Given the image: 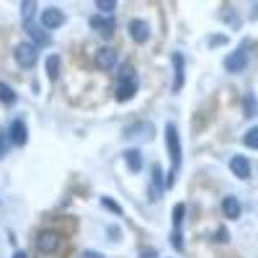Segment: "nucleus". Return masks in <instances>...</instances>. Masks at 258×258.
Wrapping results in <instances>:
<instances>
[{
  "mask_svg": "<svg viewBox=\"0 0 258 258\" xmlns=\"http://www.w3.org/2000/svg\"><path fill=\"white\" fill-rule=\"evenodd\" d=\"M164 140L170 160V169L167 176V187L168 190H170V188H173L174 183H176L177 174H178L179 169H181L182 160H183L181 136H179L177 125L172 123V121L165 124Z\"/></svg>",
  "mask_w": 258,
  "mask_h": 258,
  "instance_id": "1",
  "label": "nucleus"
},
{
  "mask_svg": "<svg viewBox=\"0 0 258 258\" xmlns=\"http://www.w3.org/2000/svg\"><path fill=\"white\" fill-rule=\"evenodd\" d=\"M63 243V238L56 230H43L36 235V249L43 254H54Z\"/></svg>",
  "mask_w": 258,
  "mask_h": 258,
  "instance_id": "2",
  "label": "nucleus"
},
{
  "mask_svg": "<svg viewBox=\"0 0 258 258\" xmlns=\"http://www.w3.org/2000/svg\"><path fill=\"white\" fill-rule=\"evenodd\" d=\"M16 63L20 66L21 69L29 70V69L34 68L38 63L39 59V52L36 47L31 43L27 41H21L20 44L16 47L15 53H13Z\"/></svg>",
  "mask_w": 258,
  "mask_h": 258,
  "instance_id": "3",
  "label": "nucleus"
},
{
  "mask_svg": "<svg viewBox=\"0 0 258 258\" xmlns=\"http://www.w3.org/2000/svg\"><path fill=\"white\" fill-rule=\"evenodd\" d=\"M249 63V54H248V48L244 43H241L235 50H232L230 54H227L223 61L226 71L230 74H239L244 70Z\"/></svg>",
  "mask_w": 258,
  "mask_h": 258,
  "instance_id": "4",
  "label": "nucleus"
},
{
  "mask_svg": "<svg viewBox=\"0 0 258 258\" xmlns=\"http://www.w3.org/2000/svg\"><path fill=\"white\" fill-rule=\"evenodd\" d=\"M172 66H173V84L172 93L178 94L183 89L186 83V58L182 52H174L172 54Z\"/></svg>",
  "mask_w": 258,
  "mask_h": 258,
  "instance_id": "5",
  "label": "nucleus"
},
{
  "mask_svg": "<svg viewBox=\"0 0 258 258\" xmlns=\"http://www.w3.org/2000/svg\"><path fill=\"white\" fill-rule=\"evenodd\" d=\"M89 26L100 34V36L105 40L112 39L116 29V22L114 17H105L101 15H93L89 18Z\"/></svg>",
  "mask_w": 258,
  "mask_h": 258,
  "instance_id": "6",
  "label": "nucleus"
},
{
  "mask_svg": "<svg viewBox=\"0 0 258 258\" xmlns=\"http://www.w3.org/2000/svg\"><path fill=\"white\" fill-rule=\"evenodd\" d=\"M125 136L129 141L147 142L151 141L155 137V126L150 121H141L129 126L125 131Z\"/></svg>",
  "mask_w": 258,
  "mask_h": 258,
  "instance_id": "7",
  "label": "nucleus"
},
{
  "mask_svg": "<svg viewBox=\"0 0 258 258\" xmlns=\"http://www.w3.org/2000/svg\"><path fill=\"white\" fill-rule=\"evenodd\" d=\"M64 21H66V16H64L63 11L59 9L58 7H47V8L41 12L40 22L45 29H59V27L64 24Z\"/></svg>",
  "mask_w": 258,
  "mask_h": 258,
  "instance_id": "8",
  "label": "nucleus"
},
{
  "mask_svg": "<svg viewBox=\"0 0 258 258\" xmlns=\"http://www.w3.org/2000/svg\"><path fill=\"white\" fill-rule=\"evenodd\" d=\"M117 62V53L112 47H101L94 54V64L101 71H110Z\"/></svg>",
  "mask_w": 258,
  "mask_h": 258,
  "instance_id": "9",
  "label": "nucleus"
},
{
  "mask_svg": "<svg viewBox=\"0 0 258 258\" xmlns=\"http://www.w3.org/2000/svg\"><path fill=\"white\" fill-rule=\"evenodd\" d=\"M22 26H24L25 32L32 39L35 44L40 45V47H48V45L52 44V38H50L49 34L38 22H35V20L24 22Z\"/></svg>",
  "mask_w": 258,
  "mask_h": 258,
  "instance_id": "10",
  "label": "nucleus"
},
{
  "mask_svg": "<svg viewBox=\"0 0 258 258\" xmlns=\"http://www.w3.org/2000/svg\"><path fill=\"white\" fill-rule=\"evenodd\" d=\"M8 137L11 144L16 147H24L29 141V131L26 124L21 119L13 120L8 128Z\"/></svg>",
  "mask_w": 258,
  "mask_h": 258,
  "instance_id": "11",
  "label": "nucleus"
},
{
  "mask_svg": "<svg viewBox=\"0 0 258 258\" xmlns=\"http://www.w3.org/2000/svg\"><path fill=\"white\" fill-rule=\"evenodd\" d=\"M129 35L132 40L137 44H144L150 39L151 35V30L150 25L145 20L141 18H135L129 22Z\"/></svg>",
  "mask_w": 258,
  "mask_h": 258,
  "instance_id": "12",
  "label": "nucleus"
},
{
  "mask_svg": "<svg viewBox=\"0 0 258 258\" xmlns=\"http://www.w3.org/2000/svg\"><path fill=\"white\" fill-rule=\"evenodd\" d=\"M230 170L234 173L235 177L239 179H248L252 176V167H250L249 159L244 155H235L230 160Z\"/></svg>",
  "mask_w": 258,
  "mask_h": 258,
  "instance_id": "13",
  "label": "nucleus"
},
{
  "mask_svg": "<svg viewBox=\"0 0 258 258\" xmlns=\"http://www.w3.org/2000/svg\"><path fill=\"white\" fill-rule=\"evenodd\" d=\"M123 158L125 160L126 167L132 173L137 174L141 172L142 167H144V158H142V153L137 147H131V149L124 150Z\"/></svg>",
  "mask_w": 258,
  "mask_h": 258,
  "instance_id": "14",
  "label": "nucleus"
},
{
  "mask_svg": "<svg viewBox=\"0 0 258 258\" xmlns=\"http://www.w3.org/2000/svg\"><path fill=\"white\" fill-rule=\"evenodd\" d=\"M151 187H153L154 194L156 198H161L164 194L165 187H167V178H164V172L163 168L158 163H154L151 167Z\"/></svg>",
  "mask_w": 258,
  "mask_h": 258,
  "instance_id": "15",
  "label": "nucleus"
},
{
  "mask_svg": "<svg viewBox=\"0 0 258 258\" xmlns=\"http://www.w3.org/2000/svg\"><path fill=\"white\" fill-rule=\"evenodd\" d=\"M221 208H222L223 214L229 220H238L241 214V206L240 202L234 195H227L222 199L221 203Z\"/></svg>",
  "mask_w": 258,
  "mask_h": 258,
  "instance_id": "16",
  "label": "nucleus"
},
{
  "mask_svg": "<svg viewBox=\"0 0 258 258\" xmlns=\"http://www.w3.org/2000/svg\"><path fill=\"white\" fill-rule=\"evenodd\" d=\"M138 92V85L135 82L132 83H123L119 84L115 89V98L117 102H128L137 94Z\"/></svg>",
  "mask_w": 258,
  "mask_h": 258,
  "instance_id": "17",
  "label": "nucleus"
},
{
  "mask_svg": "<svg viewBox=\"0 0 258 258\" xmlns=\"http://www.w3.org/2000/svg\"><path fill=\"white\" fill-rule=\"evenodd\" d=\"M45 73L52 83L56 82L61 73V57L58 54H49L45 58Z\"/></svg>",
  "mask_w": 258,
  "mask_h": 258,
  "instance_id": "18",
  "label": "nucleus"
},
{
  "mask_svg": "<svg viewBox=\"0 0 258 258\" xmlns=\"http://www.w3.org/2000/svg\"><path fill=\"white\" fill-rule=\"evenodd\" d=\"M241 105H243V114L246 119H252V117L255 116L258 109V102L257 97H255V94L253 92H248L243 97Z\"/></svg>",
  "mask_w": 258,
  "mask_h": 258,
  "instance_id": "19",
  "label": "nucleus"
},
{
  "mask_svg": "<svg viewBox=\"0 0 258 258\" xmlns=\"http://www.w3.org/2000/svg\"><path fill=\"white\" fill-rule=\"evenodd\" d=\"M136 69L132 63L129 62H124L120 68L117 69L116 79L117 82L123 84V83H132L133 79L136 78Z\"/></svg>",
  "mask_w": 258,
  "mask_h": 258,
  "instance_id": "20",
  "label": "nucleus"
},
{
  "mask_svg": "<svg viewBox=\"0 0 258 258\" xmlns=\"http://www.w3.org/2000/svg\"><path fill=\"white\" fill-rule=\"evenodd\" d=\"M0 102L6 106H12L17 102V93L9 84L0 82Z\"/></svg>",
  "mask_w": 258,
  "mask_h": 258,
  "instance_id": "21",
  "label": "nucleus"
},
{
  "mask_svg": "<svg viewBox=\"0 0 258 258\" xmlns=\"http://www.w3.org/2000/svg\"><path fill=\"white\" fill-rule=\"evenodd\" d=\"M36 11H38V3H36V2H31V0L21 2V17H22V24L34 20Z\"/></svg>",
  "mask_w": 258,
  "mask_h": 258,
  "instance_id": "22",
  "label": "nucleus"
},
{
  "mask_svg": "<svg viewBox=\"0 0 258 258\" xmlns=\"http://www.w3.org/2000/svg\"><path fill=\"white\" fill-rule=\"evenodd\" d=\"M186 216V204L185 203H177L172 212V222H173V230H182V223L185 221Z\"/></svg>",
  "mask_w": 258,
  "mask_h": 258,
  "instance_id": "23",
  "label": "nucleus"
},
{
  "mask_svg": "<svg viewBox=\"0 0 258 258\" xmlns=\"http://www.w3.org/2000/svg\"><path fill=\"white\" fill-rule=\"evenodd\" d=\"M101 206H102L103 208L107 209L109 212H111V213L117 214V216H123V207H121L120 204H119V202L115 200L114 198L102 197L101 198Z\"/></svg>",
  "mask_w": 258,
  "mask_h": 258,
  "instance_id": "24",
  "label": "nucleus"
},
{
  "mask_svg": "<svg viewBox=\"0 0 258 258\" xmlns=\"http://www.w3.org/2000/svg\"><path fill=\"white\" fill-rule=\"evenodd\" d=\"M244 145L252 150H258V126H253L243 137Z\"/></svg>",
  "mask_w": 258,
  "mask_h": 258,
  "instance_id": "25",
  "label": "nucleus"
},
{
  "mask_svg": "<svg viewBox=\"0 0 258 258\" xmlns=\"http://www.w3.org/2000/svg\"><path fill=\"white\" fill-rule=\"evenodd\" d=\"M170 241L177 252H183V246H185V239H183V232L182 230H173L170 235Z\"/></svg>",
  "mask_w": 258,
  "mask_h": 258,
  "instance_id": "26",
  "label": "nucleus"
},
{
  "mask_svg": "<svg viewBox=\"0 0 258 258\" xmlns=\"http://www.w3.org/2000/svg\"><path fill=\"white\" fill-rule=\"evenodd\" d=\"M229 36L225 35V34H213V35H211V38H209V47L211 48L222 47V45L229 44Z\"/></svg>",
  "mask_w": 258,
  "mask_h": 258,
  "instance_id": "27",
  "label": "nucleus"
},
{
  "mask_svg": "<svg viewBox=\"0 0 258 258\" xmlns=\"http://www.w3.org/2000/svg\"><path fill=\"white\" fill-rule=\"evenodd\" d=\"M9 145H11V141H9L8 133L0 128V160L8 154Z\"/></svg>",
  "mask_w": 258,
  "mask_h": 258,
  "instance_id": "28",
  "label": "nucleus"
},
{
  "mask_svg": "<svg viewBox=\"0 0 258 258\" xmlns=\"http://www.w3.org/2000/svg\"><path fill=\"white\" fill-rule=\"evenodd\" d=\"M94 4H96L97 8L100 9V11H102V12L110 13L116 8L117 2H115V0H96Z\"/></svg>",
  "mask_w": 258,
  "mask_h": 258,
  "instance_id": "29",
  "label": "nucleus"
},
{
  "mask_svg": "<svg viewBox=\"0 0 258 258\" xmlns=\"http://www.w3.org/2000/svg\"><path fill=\"white\" fill-rule=\"evenodd\" d=\"M214 240L217 243H227L230 240L229 230L226 229V226H221L218 231L214 234Z\"/></svg>",
  "mask_w": 258,
  "mask_h": 258,
  "instance_id": "30",
  "label": "nucleus"
},
{
  "mask_svg": "<svg viewBox=\"0 0 258 258\" xmlns=\"http://www.w3.org/2000/svg\"><path fill=\"white\" fill-rule=\"evenodd\" d=\"M138 258H159V253L154 248H144L140 250Z\"/></svg>",
  "mask_w": 258,
  "mask_h": 258,
  "instance_id": "31",
  "label": "nucleus"
},
{
  "mask_svg": "<svg viewBox=\"0 0 258 258\" xmlns=\"http://www.w3.org/2000/svg\"><path fill=\"white\" fill-rule=\"evenodd\" d=\"M80 258H106L105 255L101 252H97V250L87 249L80 254Z\"/></svg>",
  "mask_w": 258,
  "mask_h": 258,
  "instance_id": "32",
  "label": "nucleus"
},
{
  "mask_svg": "<svg viewBox=\"0 0 258 258\" xmlns=\"http://www.w3.org/2000/svg\"><path fill=\"white\" fill-rule=\"evenodd\" d=\"M107 234H109L110 238H112V235L116 236V241L121 238V229L117 225L110 226L109 230H107Z\"/></svg>",
  "mask_w": 258,
  "mask_h": 258,
  "instance_id": "33",
  "label": "nucleus"
},
{
  "mask_svg": "<svg viewBox=\"0 0 258 258\" xmlns=\"http://www.w3.org/2000/svg\"><path fill=\"white\" fill-rule=\"evenodd\" d=\"M12 258H27V254L25 250H17V252L12 255Z\"/></svg>",
  "mask_w": 258,
  "mask_h": 258,
  "instance_id": "34",
  "label": "nucleus"
}]
</instances>
